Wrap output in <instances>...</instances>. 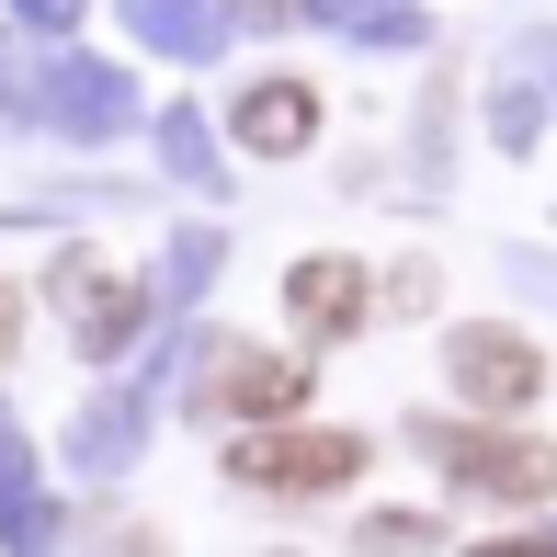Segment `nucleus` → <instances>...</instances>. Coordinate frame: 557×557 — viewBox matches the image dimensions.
Segmentation results:
<instances>
[{"label": "nucleus", "mask_w": 557, "mask_h": 557, "mask_svg": "<svg viewBox=\"0 0 557 557\" xmlns=\"http://www.w3.org/2000/svg\"><path fill=\"white\" fill-rule=\"evenodd\" d=\"M12 342H23V296L0 285V364H12Z\"/></svg>", "instance_id": "obj_10"}, {"label": "nucleus", "mask_w": 557, "mask_h": 557, "mask_svg": "<svg viewBox=\"0 0 557 557\" xmlns=\"http://www.w3.org/2000/svg\"><path fill=\"white\" fill-rule=\"evenodd\" d=\"M35 12H69V0H35Z\"/></svg>", "instance_id": "obj_12"}, {"label": "nucleus", "mask_w": 557, "mask_h": 557, "mask_svg": "<svg viewBox=\"0 0 557 557\" xmlns=\"http://www.w3.org/2000/svg\"><path fill=\"white\" fill-rule=\"evenodd\" d=\"M227 478H239V490H285V500H331V490L364 478V433H308V421L239 433L227 444Z\"/></svg>", "instance_id": "obj_2"}, {"label": "nucleus", "mask_w": 557, "mask_h": 557, "mask_svg": "<svg viewBox=\"0 0 557 557\" xmlns=\"http://www.w3.org/2000/svg\"><path fill=\"white\" fill-rule=\"evenodd\" d=\"M114 557H160V535H114Z\"/></svg>", "instance_id": "obj_11"}, {"label": "nucleus", "mask_w": 557, "mask_h": 557, "mask_svg": "<svg viewBox=\"0 0 557 557\" xmlns=\"http://www.w3.org/2000/svg\"><path fill=\"white\" fill-rule=\"evenodd\" d=\"M285 308L308 319L319 342H342V331H364L375 285H364V262H342V250H319V262H296V273H285Z\"/></svg>", "instance_id": "obj_6"}, {"label": "nucleus", "mask_w": 557, "mask_h": 557, "mask_svg": "<svg viewBox=\"0 0 557 557\" xmlns=\"http://www.w3.org/2000/svg\"><path fill=\"white\" fill-rule=\"evenodd\" d=\"M352 546H364V557H421V546H433V523H421V512H375Z\"/></svg>", "instance_id": "obj_8"}, {"label": "nucleus", "mask_w": 557, "mask_h": 557, "mask_svg": "<svg viewBox=\"0 0 557 557\" xmlns=\"http://www.w3.org/2000/svg\"><path fill=\"white\" fill-rule=\"evenodd\" d=\"M387 308H410V319L433 308V262H398V273H387Z\"/></svg>", "instance_id": "obj_9"}, {"label": "nucleus", "mask_w": 557, "mask_h": 557, "mask_svg": "<svg viewBox=\"0 0 557 557\" xmlns=\"http://www.w3.org/2000/svg\"><path fill=\"white\" fill-rule=\"evenodd\" d=\"M194 410L216 421H262V433H285L296 410H308V364L296 352H262V342H227L206 364V387H194Z\"/></svg>", "instance_id": "obj_4"}, {"label": "nucleus", "mask_w": 557, "mask_h": 557, "mask_svg": "<svg viewBox=\"0 0 557 557\" xmlns=\"http://www.w3.org/2000/svg\"><path fill=\"white\" fill-rule=\"evenodd\" d=\"M433 455L455 467V490L500 500V512H546V500H557V444L523 433V421H467V433H433Z\"/></svg>", "instance_id": "obj_1"}, {"label": "nucleus", "mask_w": 557, "mask_h": 557, "mask_svg": "<svg viewBox=\"0 0 557 557\" xmlns=\"http://www.w3.org/2000/svg\"><path fill=\"white\" fill-rule=\"evenodd\" d=\"M308 137H319V91H308V81H262V91H239V148L285 160V148H308Z\"/></svg>", "instance_id": "obj_7"}, {"label": "nucleus", "mask_w": 557, "mask_h": 557, "mask_svg": "<svg viewBox=\"0 0 557 557\" xmlns=\"http://www.w3.org/2000/svg\"><path fill=\"white\" fill-rule=\"evenodd\" d=\"M58 308H69V342L81 352H125L148 319V285H125V273H103L91 250H69L58 262Z\"/></svg>", "instance_id": "obj_5"}, {"label": "nucleus", "mask_w": 557, "mask_h": 557, "mask_svg": "<svg viewBox=\"0 0 557 557\" xmlns=\"http://www.w3.org/2000/svg\"><path fill=\"white\" fill-rule=\"evenodd\" d=\"M444 364H455V398H467L478 421H523L546 398V352L523 331H500V319H467V331L444 342Z\"/></svg>", "instance_id": "obj_3"}]
</instances>
